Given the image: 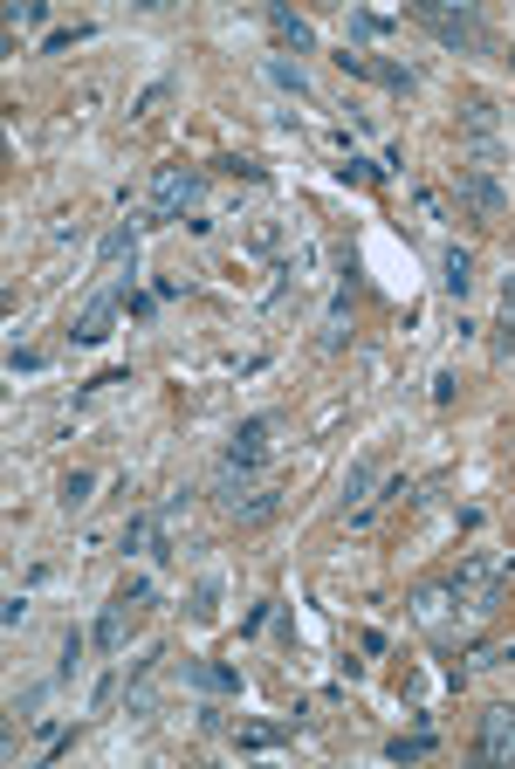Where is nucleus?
<instances>
[{
    "label": "nucleus",
    "instance_id": "1",
    "mask_svg": "<svg viewBox=\"0 0 515 769\" xmlns=\"http://www.w3.org/2000/svg\"><path fill=\"white\" fill-rule=\"evenodd\" d=\"M207 199V172L200 166H158L151 172V207H145V220L151 227H172V220H186L192 207Z\"/></svg>",
    "mask_w": 515,
    "mask_h": 769
},
{
    "label": "nucleus",
    "instance_id": "2",
    "mask_svg": "<svg viewBox=\"0 0 515 769\" xmlns=\"http://www.w3.org/2000/svg\"><path fill=\"white\" fill-rule=\"evenodd\" d=\"M413 21H426L447 49H495L488 21L474 14V8H440V0H413Z\"/></svg>",
    "mask_w": 515,
    "mask_h": 769
},
{
    "label": "nucleus",
    "instance_id": "3",
    "mask_svg": "<svg viewBox=\"0 0 515 769\" xmlns=\"http://www.w3.org/2000/svg\"><path fill=\"white\" fill-rule=\"evenodd\" d=\"M337 69H344V76H372V83L399 90V97H413V90H419V69L392 62V56H365V49H344V56H337Z\"/></svg>",
    "mask_w": 515,
    "mask_h": 769
},
{
    "label": "nucleus",
    "instance_id": "4",
    "mask_svg": "<svg viewBox=\"0 0 515 769\" xmlns=\"http://www.w3.org/2000/svg\"><path fill=\"white\" fill-rule=\"evenodd\" d=\"M117 309H125V303H117V289H97L83 309H76V323H69V344H76V351H97V344L117 331Z\"/></svg>",
    "mask_w": 515,
    "mask_h": 769
},
{
    "label": "nucleus",
    "instance_id": "5",
    "mask_svg": "<svg viewBox=\"0 0 515 769\" xmlns=\"http://www.w3.org/2000/svg\"><path fill=\"white\" fill-rule=\"evenodd\" d=\"M474 756H482V762H515V701L482 708V736H474Z\"/></svg>",
    "mask_w": 515,
    "mask_h": 769
},
{
    "label": "nucleus",
    "instance_id": "6",
    "mask_svg": "<svg viewBox=\"0 0 515 769\" xmlns=\"http://www.w3.org/2000/svg\"><path fill=\"white\" fill-rule=\"evenodd\" d=\"M268 433H275V413H255V420H241V426L227 433V454H220V461H227V467H248V474H255V467H261V454H268Z\"/></svg>",
    "mask_w": 515,
    "mask_h": 769
},
{
    "label": "nucleus",
    "instance_id": "7",
    "mask_svg": "<svg viewBox=\"0 0 515 769\" xmlns=\"http://www.w3.org/2000/svg\"><path fill=\"white\" fill-rule=\"evenodd\" d=\"M261 21H268V34H275V42H283V56H289V49H296V56H316V28H309L296 8L268 0V8H261Z\"/></svg>",
    "mask_w": 515,
    "mask_h": 769
},
{
    "label": "nucleus",
    "instance_id": "8",
    "mask_svg": "<svg viewBox=\"0 0 515 769\" xmlns=\"http://www.w3.org/2000/svg\"><path fill=\"white\" fill-rule=\"evenodd\" d=\"M454 186H460V199H467V207L482 214V220H502V214H508V193L495 186V172H474V166H460V172H454Z\"/></svg>",
    "mask_w": 515,
    "mask_h": 769
},
{
    "label": "nucleus",
    "instance_id": "9",
    "mask_svg": "<svg viewBox=\"0 0 515 769\" xmlns=\"http://www.w3.org/2000/svg\"><path fill=\"white\" fill-rule=\"evenodd\" d=\"M227 515H234V530H268V522L283 515V495H275V489H248Z\"/></svg>",
    "mask_w": 515,
    "mask_h": 769
},
{
    "label": "nucleus",
    "instance_id": "10",
    "mask_svg": "<svg viewBox=\"0 0 515 769\" xmlns=\"http://www.w3.org/2000/svg\"><path fill=\"white\" fill-rule=\"evenodd\" d=\"M440 296H447V303H467V296H474V248H447V255H440Z\"/></svg>",
    "mask_w": 515,
    "mask_h": 769
},
{
    "label": "nucleus",
    "instance_id": "11",
    "mask_svg": "<svg viewBox=\"0 0 515 769\" xmlns=\"http://www.w3.org/2000/svg\"><path fill=\"white\" fill-rule=\"evenodd\" d=\"M125 625H131V604H125V598H110V604H103V612H97V625H90V639H97V653H110V660H117V653H125Z\"/></svg>",
    "mask_w": 515,
    "mask_h": 769
},
{
    "label": "nucleus",
    "instance_id": "12",
    "mask_svg": "<svg viewBox=\"0 0 515 769\" xmlns=\"http://www.w3.org/2000/svg\"><path fill=\"white\" fill-rule=\"evenodd\" d=\"M350 296H358V289L337 282V296H330V309H324V331H316V344H324V351H344V344H350Z\"/></svg>",
    "mask_w": 515,
    "mask_h": 769
},
{
    "label": "nucleus",
    "instance_id": "13",
    "mask_svg": "<svg viewBox=\"0 0 515 769\" xmlns=\"http://www.w3.org/2000/svg\"><path fill=\"white\" fill-rule=\"evenodd\" d=\"M186 687H200V694H241V673L214 667V660H186Z\"/></svg>",
    "mask_w": 515,
    "mask_h": 769
},
{
    "label": "nucleus",
    "instance_id": "14",
    "mask_svg": "<svg viewBox=\"0 0 515 769\" xmlns=\"http://www.w3.org/2000/svg\"><path fill=\"white\" fill-rule=\"evenodd\" d=\"M97 262H103V268H125V262H138V227H131V220H117V227L97 240Z\"/></svg>",
    "mask_w": 515,
    "mask_h": 769
},
{
    "label": "nucleus",
    "instance_id": "15",
    "mask_svg": "<svg viewBox=\"0 0 515 769\" xmlns=\"http://www.w3.org/2000/svg\"><path fill=\"white\" fill-rule=\"evenodd\" d=\"M261 76H268L275 90H289V97H309V69H303V62H289L283 49H275V56H261Z\"/></svg>",
    "mask_w": 515,
    "mask_h": 769
},
{
    "label": "nucleus",
    "instance_id": "16",
    "mask_svg": "<svg viewBox=\"0 0 515 769\" xmlns=\"http://www.w3.org/2000/svg\"><path fill=\"white\" fill-rule=\"evenodd\" d=\"M495 125H502V103L474 90V97H467V110H460V131H467V138H495Z\"/></svg>",
    "mask_w": 515,
    "mask_h": 769
},
{
    "label": "nucleus",
    "instance_id": "17",
    "mask_svg": "<svg viewBox=\"0 0 515 769\" xmlns=\"http://www.w3.org/2000/svg\"><path fill=\"white\" fill-rule=\"evenodd\" d=\"M372 489H378V467H372V461H350V474H344V515H350V509H365Z\"/></svg>",
    "mask_w": 515,
    "mask_h": 769
},
{
    "label": "nucleus",
    "instance_id": "18",
    "mask_svg": "<svg viewBox=\"0 0 515 769\" xmlns=\"http://www.w3.org/2000/svg\"><path fill=\"white\" fill-rule=\"evenodd\" d=\"M385 28H392L385 14H365V8H350V14H344V49H350V42H378Z\"/></svg>",
    "mask_w": 515,
    "mask_h": 769
},
{
    "label": "nucleus",
    "instance_id": "19",
    "mask_svg": "<svg viewBox=\"0 0 515 769\" xmlns=\"http://www.w3.org/2000/svg\"><path fill=\"white\" fill-rule=\"evenodd\" d=\"M90 495H97V474H83V467L62 474V509H69V515H76V509H90Z\"/></svg>",
    "mask_w": 515,
    "mask_h": 769
},
{
    "label": "nucleus",
    "instance_id": "20",
    "mask_svg": "<svg viewBox=\"0 0 515 769\" xmlns=\"http://www.w3.org/2000/svg\"><path fill=\"white\" fill-rule=\"evenodd\" d=\"M283 736H289L283 721H248V728H241V736H234V742H241V749H275Z\"/></svg>",
    "mask_w": 515,
    "mask_h": 769
},
{
    "label": "nucleus",
    "instance_id": "21",
    "mask_svg": "<svg viewBox=\"0 0 515 769\" xmlns=\"http://www.w3.org/2000/svg\"><path fill=\"white\" fill-rule=\"evenodd\" d=\"M385 756H392V762H419V756H433V736H426V728H419V736H392Z\"/></svg>",
    "mask_w": 515,
    "mask_h": 769
},
{
    "label": "nucleus",
    "instance_id": "22",
    "mask_svg": "<svg viewBox=\"0 0 515 769\" xmlns=\"http://www.w3.org/2000/svg\"><path fill=\"white\" fill-rule=\"evenodd\" d=\"M151 536H158V515H131V522H125V536H117V543H125V556H131V550H145Z\"/></svg>",
    "mask_w": 515,
    "mask_h": 769
},
{
    "label": "nucleus",
    "instance_id": "23",
    "mask_svg": "<svg viewBox=\"0 0 515 769\" xmlns=\"http://www.w3.org/2000/svg\"><path fill=\"white\" fill-rule=\"evenodd\" d=\"M220 612V578H200L192 584V619H214Z\"/></svg>",
    "mask_w": 515,
    "mask_h": 769
},
{
    "label": "nucleus",
    "instance_id": "24",
    "mask_svg": "<svg viewBox=\"0 0 515 769\" xmlns=\"http://www.w3.org/2000/svg\"><path fill=\"white\" fill-rule=\"evenodd\" d=\"M90 645H97V639H83V632H69V639H62V667H56V680H69V673H76V660H83V653H90Z\"/></svg>",
    "mask_w": 515,
    "mask_h": 769
},
{
    "label": "nucleus",
    "instance_id": "25",
    "mask_svg": "<svg viewBox=\"0 0 515 769\" xmlns=\"http://www.w3.org/2000/svg\"><path fill=\"white\" fill-rule=\"evenodd\" d=\"M21 619H28V598H21V591H8V598H0V625L21 632Z\"/></svg>",
    "mask_w": 515,
    "mask_h": 769
},
{
    "label": "nucleus",
    "instance_id": "26",
    "mask_svg": "<svg viewBox=\"0 0 515 769\" xmlns=\"http://www.w3.org/2000/svg\"><path fill=\"white\" fill-rule=\"evenodd\" d=\"M42 694H49V687H28V694L8 701V714H34V708H42Z\"/></svg>",
    "mask_w": 515,
    "mask_h": 769
},
{
    "label": "nucleus",
    "instance_id": "27",
    "mask_svg": "<svg viewBox=\"0 0 515 769\" xmlns=\"http://www.w3.org/2000/svg\"><path fill=\"white\" fill-rule=\"evenodd\" d=\"M110 701H117V673H103V680L90 687V708H110Z\"/></svg>",
    "mask_w": 515,
    "mask_h": 769
},
{
    "label": "nucleus",
    "instance_id": "28",
    "mask_svg": "<svg viewBox=\"0 0 515 769\" xmlns=\"http://www.w3.org/2000/svg\"><path fill=\"white\" fill-rule=\"evenodd\" d=\"M14 21H28V28H42V21H49V8H42V0H21V8H14Z\"/></svg>",
    "mask_w": 515,
    "mask_h": 769
}]
</instances>
